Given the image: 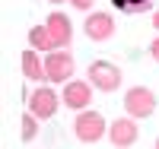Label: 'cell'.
I'll return each mask as SVG.
<instances>
[{"mask_svg":"<svg viewBox=\"0 0 159 149\" xmlns=\"http://www.w3.org/2000/svg\"><path fill=\"white\" fill-rule=\"evenodd\" d=\"M124 108H127V114H134V117H150L156 111V99H153V92L150 89H130L127 92V99H124Z\"/></svg>","mask_w":159,"mask_h":149,"instance_id":"obj_1","label":"cell"},{"mask_svg":"<svg viewBox=\"0 0 159 149\" xmlns=\"http://www.w3.org/2000/svg\"><path fill=\"white\" fill-rule=\"evenodd\" d=\"M29 42L35 51H51L54 48V42H51V35H48V25H38V29L29 32Z\"/></svg>","mask_w":159,"mask_h":149,"instance_id":"obj_11","label":"cell"},{"mask_svg":"<svg viewBox=\"0 0 159 149\" xmlns=\"http://www.w3.org/2000/svg\"><path fill=\"white\" fill-rule=\"evenodd\" d=\"M111 3L121 10V13H143L153 7V0H111Z\"/></svg>","mask_w":159,"mask_h":149,"instance_id":"obj_12","label":"cell"},{"mask_svg":"<svg viewBox=\"0 0 159 149\" xmlns=\"http://www.w3.org/2000/svg\"><path fill=\"white\" fill-rule=\"evenodd\" d=\"M86 35L96 38V42L111 38V35H115V22H111V16H105V13H92V16L86 19Z\"/></svg>","mask_w":159,"mask_h":149,"instance_id":"obj_6","label":"cell"},{"mask_svg":"<svg viewBox=\"0 0 159 149\" xmlns=\"http://www.w3.org/2000/svg\"><path fill=\"white\" fill-rule=\"evenodd\" d=\"M45 73L51 83H61V79H70L73 76V57L67 51H51L48 60H45Z\"/></svg>","mask_w":159,"mask_h":149,"instance_id":"obj_3","label":"cell"},{"mask_svg":"<svg viewBox=\"0 0 159 149\" xmlns=\"http://www.w3.org/2000/svg\"><path fill=\"white\" fill-rule=\"evenodd\" d=\"M89 79H92V86H99L105 92H111L121 86V73H118V67L108 64V60H96L89 67Z\"/></svg>","mask_w":159,"mask_h":149,"instance_id":"obj_2","label":"cell"},{"mask_svg":"<svg viewBox=\"0 0 159 149\" xmlns=\"http://www.w3.org/2000/svg\"><path fill=\"white\" fill-rule=\"evenodd\" d=\"M22 73L29 76V79H48L45 67L38 64V57H35V51H25L22 54Z\"/></svg>","mask_w":159,"mask_h":149,"instance_id":"obj_10","label":"cell"},{"mask_svg":"<svg viewBox=\"0 0 159 149\" xmlns=\"http://www.w3.org/2000/svg\"><path fill=\"white\" fill-rule=\"evenodd\" d=\"M153 57L159 60V38H156V42H153Z\"/></svg>","mask_w":159,"mask_h":149,"instance_id":"obj_15","label":"cell"},{"mask_svg":"<svg viewBox=\"0 0 159 149\" xmlns=\"http://www.w3.org/2000/svg\"><path fill=\"white\" fill-rule=\"evenodd\" d=\"M102 133H105V121H102V114L86 111V114L76 117V137L83 140V143H96Z\"/></svg>","mask_w":159,"mask_h":149,"instance_id":"obj_4","label":"cell"},{"mask_svg":"<svg viewBox=\"0 0 159 149\" xmlns=\"http://www.w3.org/2000/svg\"><path fill=\"white\" fill-rule=\"evenodd\" d=\"M54 3H57V0H54Z\"/></svg>","mask_w":159,"mask_h":149,"instance_id":"obj_18","label":"cell"},{"mask_svg":"<svg viewBox=\"0 0 159 149\" xmlns=\"http://www.w3.org/2000/svg\"><path fill=\"white\" fill-rule=\"evenodd\" d=\"M89 99H92V92L86 83H67V89H64V102L70 108H83Z\"/></svg>","mask_w":159,"mask_h":149,"instance_id":"obj_9","label":"cell"},{"mask_svg":"<svg viewBox=\"0 0 159 149\" xmlns=\"http://www.w3.org/2000/svg\"><path fill=\"white\" fill-rule=\"evenodd\" d=\"M70 3H73L76 10H86V7H92V0H70Z\"/></svg>","mask_w":159,"mask_h":149,"instance_id":"obj_14","label":"cell"},{"mask_svg":"<svg viewBox=\"0 0 159 149\" xmlns=\"http://www.w3.org/2000/svg\"><path fill=\"white\" fill-rule=\"evenodd\" d=\"M156 146H159V140H156Z\"/></svg>","mask_w":159,"mask_h":149,"instance_id":"obj_17","label":"cell"},{"mask_svg":"<svg viewBox=\"0 0 159 149\" xmlns=\"http://www.w3.org/2000/svg\"><path fill=\"white\" fill-rule=\"evenodd\" d=\"M137 140V124L134 121H115L111 124V143L115 146H130Z\"/></svg>","mask_w":159,"mask_h":149,"instance_id":"obj_8","label":"cell"},{"mask_svg":"<svg viewBox=\"0 0 159 149\" xmlns=\"http://www.w3.org/2000/svg\"><path fill=\"white\" fill-rule=\"evenodd\" d=\"M29 105H32V114L35 117H51V114L57 111V95L51 89H38L35 95L29 99Z\"/></svg>","mask_w":159,"mask_h":149,"instance_id":"obj_7","label":"cell"},{"mask_svg":"<svg viewBox=\"0 0 159 149\" xmlns=\"http://www.w3.org/2000/svg\"><path fill=\"white\" fill-rule=\"evenodd\" d=\"M153 25H156V29H159V13H156V19H153Z\"/></svg>","mask_w":159,"mask_h":149,"instance_id":"obj_16","label":"cell"},{"mask_svg":"<svg viewBox=\"0 0 159 149\" xmlns=\"http://www.w3.org/2000/svg\"><path fill=\"white\" fill-rule=\"evenodd\" d=\"M48 35H51V42H54V48H67L70 45V35H73L67 16L51 13V16H48Z\"/></svg>","mask_w":159,"mask_h":149,"instance_id":"obj_5","label":"cell"},{"mask_svg":"<svg viewBox=\"0 0 159 149\" xmlns=\"http://www.w3.org/2000/svg\"><path fill=\"white\" fill-rule=\"evenodd\" d=\"M35 130H38V127H35V117H32V114H25V117H22V140L29 143V140L35 137Z\"/></svg>","mask_w":159,"mask_h":149,"instance_id":"obj_13","label":"cell"}]
</instances>
